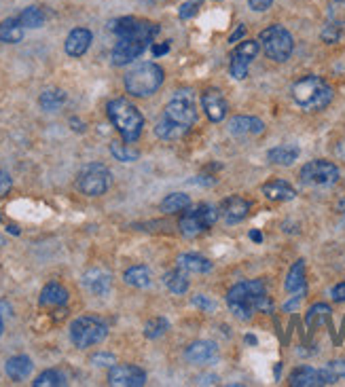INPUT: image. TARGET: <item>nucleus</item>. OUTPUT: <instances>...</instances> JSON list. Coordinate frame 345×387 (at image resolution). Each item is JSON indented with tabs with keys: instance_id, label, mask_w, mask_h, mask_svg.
Wrapping results in <instances>:
<instances>
[{
	"instance_id": "56",
	"label": "nucleus",
	"mask_w": 345,
	"mask_h": 387,
	"mask_svg": "<svg viewBox=\"0 0 345 387\" xmlns=\"http://www.w3.org/2000/svg\"><path fill=\"white\" fill-rule=\"evenodd\" d=\"M151 2H166V0H151Z\"/></svg>"
},
{
	"instance_id": "19",
	"label": "nucleus",
	"mask_w": 345,
	"mask_h": 387,
	"mask_svg": "<svg viewBox=\"0 0 345 387\" xmlns=\"http://www.w3.org/2000/svg\"><path fill=\"white\" fill-rule=\"evenodd\" d=\"M83 286L96 296H106L113 286V275L104 269H89L83 275Z\"/></svg>"
},
{
	"instance_id": "25",
	"label": "nucleus",
	"mask_w": 345,
	"mask_h": 387,
	"mask_svg": "<svg viewBox=\"0 0 345 387\" xmlns=\"http://www.w3.org/2000/svg\"><path fill=\"white\" fill-rule=\"evenodd\" d=\"M299 155H301L299 146H295V144H282V146L271 148V150L267 152V159H269L271 163H276V165L288 167V165H293V163L299 159Z\"/></svg>"
},
{
	"instance_id": "55",
	"label": "nucleus",
	"mask_w": 345,
	"mask_h": 387,
	"mask_svg": "<svg viewBox=\"0 0 345 387\" xmlns=\"http://www.w3.org/2000/svg\"><path fill=\"white\" fill-rule=\"evenodd\" d=\"M2 330H4V324H2V318H0V337H2Z\"/></svg>"
},
{
	"instance_id": "26",
	"label": "nucleus",
	"mask_w": 345,
	"mask_h": 387,
	"mask_svg": "<svg viewBox=\"0 0 345 387\" xmlns=\"http://www.w3.org/2000/svg\"><path fill=\"white\" fill-rule=\"evenodd\" d=\"M284 288H286V292H290V294H299V292L305 290V260H303V258L297 260V262L290 267V271H288V275H286V281H284Z\"/></svg>"
},
{
	"instance_id": "38",
	"label": "nucleus",
	"mask_w": 345,
	"mask_h": 387,
	"mask_svg": "<svg viewBox=\"0 0 345 387\" xmlns=\"http://www.w3.org/2000/svg\"><path fill=\"white\" fill-rule=\"evenodd\" d=\"M329 21L345 26V0H333L329 4Z\"/></svg>"
},
{
	"instance_id": "36",
	"label": "nucleus",
	"mask_w": 345,
	"mask_h": 387,
	"mask_svg": "<svg viewBox=\"0 0 345 387\" xmlns=\"http://www.w3.org/2000/svg\"><path fill=\"white\" fill-rule=\"evenodd\" d=\"M170 328L166 318H153L145 324V337L147 339H159L162 335H166V330Z\"/></svg>"
},
{
	"instance_id": "44",
	"label": "nucleus",
	"mask_w": 345,
	"mask_h": 387,
	"mask_svg": "<svg viewBox=\"0 0 345 387\" xmlns=\"http://www.w3.org/2000/svg\"><path fill=\"white\" fill-rule=\"evenodd\" d=\"M11 186H13L11 176H9L6 172H2V169H0V197H4V195L11 191Z\"/></svg>"
},
{
	"instance_id": "29",
	"label": "nucleus",
	"mask_w": 345,
	"mask_h": 387,
	"mask_svg": "<svg viewBox=\"0 0 345 387\" xmlns=\"http://www.w3.org/2000/svg\"><path fill=\"white\" fill-rule=\"evenodd\" d=\"M164 284L168 286V290L174 292V294H184L186 290H188V271H184V269H172V271H168L166 275H164Z\"/></svg>"
},
{
	"instance_id": "43",
	"label": "nucleus",
	"mask_w": 345,
	"mask_h": 387,
	"mask_svg": "<svg viewBox=\"0 0 345 387\" xmlns=\"http://www.w3.org/2000/svg\"><path fill=\"white\" fill-rule=\"evenodd\" d=\"M327 369L337 377V379H345V360H333L327 364Z\"/></svg>"
},
{
	"instance_id": "7",
	"label": "nucleus",
	"mask_w": 345,
	"mask_h": 387,
	"mask_svg": "<svg viewBox=\"0 0 345 387\" xmlns=\"http://www.w3.org/2000/svg\"><path fill=\"white\" fill-rule=\"evenodd\" d=\"M220 216V210L212 203H201L195 210H184V214L180 216L178 229L184 237H197L201 233H205L208 229H212L216 225Z\"/></svg>"
},
{
	"instance_id": "11",
	"label": "nucleus",
	"mask_w": 345,
	"mask_h": 387,
	"mask_svg": "<svg viewBox=\"0 0 345 387\" xmlns=\"http://www.w3.org/2000/svg\"><path fill=\"white\" fill-rule=\"evenodd\" d=\"M339 180V167L333 161L316 159L301 167V182L307 186H331Z\"/></svg>"
},
{
	"instance_id": "14",
	"label": "nucleus",
	"mask_w": 345,
	"mask_h": 387,
	"mask_svg": "<svg viewBox=\"0 0 345 387\" xmlns=\"http://www.w3.org/2000/svg\"><path fill=\"white\" fill-rule=\"evenodd\" d=\"M108 383L115 387H142L147 383V373L134 364H115L108 371Z\"/></svg>"
},
{
	"instance_id": "9",
	"label": "nucleus",
	"mask_w": 345,
	"mask_h": 387,
	"mask_svg": "<svg viewBox=\"0 0 345 387\" xmlns=\"http://www.w3.org/2000/svg\"><path fill=\"white\" fill-rule=\"evenodd\" d=\"M111 182H113V174L102 163H87L85 167H81L77 176V186L87 197L104 195L111 189Z\"/></svg>"
},
{
	"instance_id": "54",
	"label": "nucleus",
	"mask_w": 345,
	"mask_h": 387,
	"mask_svg": "<svg viewBox=\"0 0 345 387\" xmlns=\"http://www.w3.org/2000/svg\"><path fill=\"white\" fill-rule=\"evenodd\" d=\"M337 210H339L341 214H345V199H341V201L337 203Z\"/></svg>"
},
{
	"instance_id": "41",
	"label": "nucleus",
	"mask_w": 345,
	"mask_h": 387,
	"mask_svg": "<svg viewBox=\"0 0 345 387\" xmlns=\"http://www.w3.org/2000/svg\"><path fill=\"white\" fill-rule=\"evenodd\" d=\"M197 309H201V311H205V313H210V311H214L216 309V303L214 301H210L208 296H203V294H197V296H193V301H191Z\"/></svg>"
},
{
	"instance_id": "2",
	"label": "nucleus",
	"mask_w": 345,
	"mask_h": 387,
	"mask_svg": "<svg viewBox=\"0 0 345 387\" xmlns=\"http://www.w3.org/2000/svg\"><path fill=\"white\" fill-rule=\"evenodd\" d=\"M227 305H229L231 313L242 322L250 320L254 315V311L271 313V309H273V303L267 296L265 281H261V279H248V281L235 284L227 292Z\"/></svg>"
},
{
	"instance_id": "1",
	"label": "nucleus",
	"mask_w": 345,
	"mask_h": 387,
	"mask_svg": "<svg viewBox=\"0 0 345 387\" xmlns=\"http://www.w3.org/2000/svg\"><path fill=\"white\" fill-rule=\"evenodd\" d=\"M197 117L199 115H197L193 94L188 89L176 91L172 102L166 106L162 119L155 125V133L162 140H180L197 123Z\"/></svg>"
},
{
	"instance_id": "28",
	"label": "nucleus",
	"mask_w": 345,
	"mask_h": 387,
	"mask_svg": "<svg viewBox=\"0 0 345 387\" xmlns=\"http://www.w3.org/2000/svg\"><path fill=\"white\" fill-rule=\"evenodd\" d=\"M178 267L188 273H210L212 271V262L201 254H180Z\"/></svg>"
},
{
	"instance_id": "46",
	"label": "nucleus",
	"mask_w": 345,
	"mask_h": 387,
	"mask_svg": "<svg viewBox=\"0 0 345 387\" xmlns=\"http://www.w3.org/2000/svg\"><path fill=\"white\" fill-rule=\"evenodd\" d=\"M331 296H333L335 303H345V281H339L337 286H333Z\"/></svg>"
},
{
	"instance_id": "27",
	"label": "nucleus",
	"mask_w": 345,
	"mask_h": 387,
	"mask_svg": "<svg viewBox=\"0 0 345 387\" xmlns=\"http://www.w3.org/2000/svg\"><path fill=\"white\" fill-rule=\"evenodd\" d=\"M21 38H23V26L19 23L17 17H9V19L0 21V43L15 45Z\"/></svg>"
},
{
	"instance_id": "21",
	"label": "nucleus",
	"mask_w": 345,
	"mask_h": 387,
	"mask_svg": "<svg viewBox=\"0 0 345 387\" xmlns=\"http://www.w3.org/2000/svg\"><path fill=\"white\" fill-rule=\"evenodd\" d=\"M229 131L233 135H261L265 131V123L256 117H233L229 123Z\"/></svg>"
},
{
	"instance_id": "51",
	"label": "nucleus",
	"mask_w": 345,
	"mask_h": 387,
	"mask_svg": "<svg viewBox=\"0 0 345 387\" xmlns=\"http://www.w3.org/2000/svg\"><path fill=\"white\" fill-rule=\"evenodd\" d=\"M250 240H252V242H256V244H261V242H263L261 231H256V229H254V231H250Z\"/></svg>"
},
{
	"instance_id": "49",
	"label": "nucleus",
	"mask_w": 345,
	"mask_h": 387,
	"mask_svg": "<svg viewBox=\"0 0 345 387\" xmlns=\"http://www.w3.org/2000/svg\"><path fill=\"white\" fill-rule=\"evenodd\" d=\"M244 32H246V30H244V26H239V28H237V32H235V34H231L229 43H235L237 38H242V36H244Z\"/></svg>"
},
{
	"instance_id": "17",
	"label": "nucleus",
	"mask_w": 345,
	"mask_h": 387,
	"mask_svg": "<svg viewBox=\"0 0 345 387\" xmlns=\"http://www.w3.org/2000/svg\"><path fill=\"white\" fill-rule=\"evenodd\" d=\"M184 358H186L188 364L203 366V364H210V362H214L218 358V347L212 341H195V343H191L186 347Z\"/></svg>"
},
{
	"instance_id": "40",
	"label": "nucleus",
	"mask_w": 345,
	"mask_h": 387,
	"mask_svg": "<svg viewBox=\"0 0 345 387\" xmlns=\"http://www.w3.org/2000/svg\"><path fill=\"white\" fill-rule=\"evenodd\" d=\"M201 2H203V0H186L184 4H180L178 17H180V19H191V17H195V15L199 13Z\"/></svg>"
},
{
	"instance_id": "18",
	"label": "nucleus",
	"mask_w": 345,
	"mask_h": 387,
	"mask_svg": "<svg viewBox=\"0 0 345 387\" xmlns=\"http://www.w3.org/2000/svg\"><path fill=\"white\" fill-rule=\"evenodd\" d=\"M250 214V201H246L244 197H227L222 203H220V216L225 218L227 225H237L242 223L246 216Z\"/></svg>"
},
{
	"instance_id": "5",
	"label": "nucleus",
	"mask_w": 345,
	"mask_h": 387,
	"mask_svg": "<svg viewBox=\"0 0 345 387\" xmlns=\"http://www.w3.org/2000/svg\"><path fill=\"white\" fill-rule=\"evenodd\" d=\"M166 81V72L162 66L153 64V62H145V64H138L136 68H132L125 79H123V85H125V91L130 96H136V98H149L153 94L159 91V87L164 85Z\"/></svg>"
},
{
	"instance_id": "33",
	"label": "nucleus",
	"mask_w": 345,
	"mask_h": 387,
	"mask_svg": "<svg viewBox=\"0 0 345 387\" xmlns=\"http://www.w3.org/2000/svg\"><path fill=\"white\" fill-rule=\"evenodd\" d=\"M17 19H19V23L23 26V28H32V30H36V28H40V26H45V11L40 9V6H28V9H23L19 15H17Z\"/></svg>"
},
{
	"instance_id": "57",
	"label": "nucleus",
	"mask_w": 345,
	"mask_h": 387,
	"mask_svg": "<svg viewBox=\"0 0 345 387\" xmlns=\"http://www.w3.org/2000/svg\"><path fill=\"white\" fill-rule=\"evenodd\" d=\"M341 225H344V229H345V214H344V223H341Z\"/></svg>"
},
{
	"instance_id": "53",
	"label": "nucleus",
	"mask_w": 345,
	"mask_h": 387,
	"mask_svg": "<svg viewBox=\"0 0 345 387\" xmlns=\"http://www.w3.org/2000/svg\"><path fill=\"white\" fill-rule=\"evenodd\" d=\"M9 233H13V235H19V229H17L15 225H9Z\"/></svg>"
},
{
	"instance_id": "39",
	"label": "nucleus",
	"mask_w": 345,
	"mask_h": 387,
	"mask_svg": "<svg viewBox=\"0 0 345 387\" xmlns=\"http://www.w3.org/2000/svg\"><path fill=\"white\" fill-rule=\"evenodd\" d=\"M331 313V307L329 305H314L310 311H307V326H314V324H318V320H322V318H327Z\"/></svg>"
},
{
	"instance_id": "4",
	"label": "nucleus",
	"mask_w": 345,
	"mask_h": 387,
	"mask_svg": "<svg viewBox=\"0 0 345 387\" xmlns=\"http://www.w3.org/2000/svg\"><path fill=\"white\" fill-rule=\"evenodd\" d=\"M106 115L125 142H136L140 138L145 128V117L130 100L125 98L111 100L106 106Z\"/></svg>"
},
{
	"instance_id": "47",
	"label": "nucleus",
	"mask_w": 345,
	"mask_h": 387,
	"mask_svg": "<svg viewBox=\"0 0 345 387\" xmlns=\"http://www.w3.org/2000/svg\"><path fill=\"white\" fill-rule=\"evenodd\" d=\"M151 51H153V55H155V57H162V55H166V53L170 51V43H164V45H153V47H151Z\"/></svg>"
},
{
	"instance_id": "48",
	"label": "nucleus",
	"mask_w": 345,
	"mask_h": 387,
	"mask_svg": "<svg viewBox=\"0 0 345 387\" xmlns=\"http://www.w3.org/2000/svg\"><path fill=\"white\" fill-rule=\"evenodd\" d=\"M197 383L199 386H216L218 383V377L216 375H203V377L197 379Z\"/></svg>"
},
{
	"instance_id": "3",
	"label": "nucleus",
	"mask_w": 345,
	"mask_h": 387,
	"mask_svg": "<svg viewBox=\"0 0 345 387\" xmlns=\"http://www.w3.org/2000/svg\"><path fill=\"white\" fill-rule=\"evenodd\" d=\"M293 100L299 108L307 111V113H320L324 111L331 102H333V87L316 74H307L299 81H295L293 89Z\"/></svg>"
},
{
	"instance_id": "37",
	"label": "nucleus",
	"mask_w": 345,
	"mask_h": 387,
	"mask_svg": "<svg viewBox=\"0 0 345 387\" xmlns=\"http://www.w3.org/2000/svg\"><path fill=\"white\" fill-rule=\"evenodd\" d=\"M322 40L327 43V45H335V43H339L341 40V36H344V26H339V23H333V21H329L327 26H324V30H322Z\"/></svg>"
},
{
	"instance_id": "24",
	"label": "nucleus",
	"mask_w": 345,
	"mask_h": 387,
	"mask_svg": "<svg viewBox=\"0 0 345 387\" xmlns=\"http://www.w3.org/2000/svg\"><path fill=\"white\" fill-rule=\"evenodd\" d=\"M6 375L11 377V381H23V379H28L30 377V373H32V369H34V364H32V360L28 358V356H13V358H9L6 360Z\"/></svg>"
},
{
	"instance_id": "32",
	"label": "nucleus",
	"mask_w": 345,
	"mask_h": 387,
	"mask_svg": "<svg viewBox=\"0 0 345 387\" xmlns=\"http://www.w3.org/2000/svg\"><path fill=\"white\" fill-rule=\"evenodd\" d=\"M191 208V197L184 193H172L162 201V212L166 214H180Z\"/></svg>"
},
{
	"instance_id": "12",
	"label": "nucleus",
	"mask_w": 345,
	"mask_h": 387,
	"mask_svg": "<svg viewBox=\"0 0 345 387\" xmlns=\"http://www.w3.org/2000/svg\"><path fill=\"white\" fill-rule=\"evenodd\" d=\"M259 49H261V43H256V40H242V43L233 49L231 60H229V72H231L233 79L242 81V79L248 77L250 62L256 57Z\"/></svg>"
},
{
	"instance_id": "30",
	"label": "nucleus",
	"mask_w": 345,
	"mask_h": 387,
	"mask_svg": "<svg viewBox=\"0 0 345 387\" xmlns=\"http://www.w3.org/2000/svg\"><path fill=\"white\" fill-rule=\"evenodd\" d=\"M123 279L128 286H134V288H149L151 286V271L149 267L145 264H134L130 267L125 273H123Z\"/></svg>"
},
{
	"instance_id": "15",
	"label": "nucleus",
	"mask_w": 345,
	"mask_h": 387,
	"mask_svg": "<svg viewBox=\"0 0 345 387\" xmlns=\"http://www.w3.org/2000/svg\"><path fill=\"white\" fill-rule=\"evenodd\" d=\"M149 45H151L149 40H140V38H119V43L113 49L111 60L115 66H125V64L134 62L136 57H140Z\"/></svg>"
},
{
	"instance_id": "45",
	"label": "nucleus",
	"mask_w": 345,
	"mask_h": 387,
	"mask_svg": "<svg viewBox=\"0 0 345 387\" xmlns=\"http://www.w3.org/2000/svg\"><path fill=\"white\" fill-rule=\"evenodd\" d=\"M248 4H250V9H252V11L263 13V11H267V9H271L273 0H248Z\"/></svg>"
},
{
	"instance_id": "13",
	"label": "nucleus",
	"mask_w": 345,
	"mask_h": 387,
	"mask_svg": "<svg viewBox=\"0 0 345 387\" xmlns=\"http://www.w3.org/2000/svg\"><path fill=\"white\" fill-rule=\"evenodd\" d=\"M339 379L324 366V369H312V366H299L290 373L288 383L293 387H320L333 386Z\"/></svg>"
},
{
	"instance_id": "6",
	"label": "nucleus",
	"mask_w": 345,
	"mask_h": 387,
	"mask_svg": "<svg viewBox=\"0 0 345 387\" xmlns=\"http://www.w3.org/2000/svg\"><path fill=\"white\" fill-rule=\"evenodd\" d=\"M259 43L265 51V55L278 64L282 62H288L290 55H293V49H295V40H293V34L280 26V23H273L269 28H265L259 36Z\"/></svg>"
},
{
	"instance_id": "42",
	"label": "nucleus",
	"mask_w": 345,
	"mask_h": 387,
	"mask_svg": "<svg viewBox=\"0 0 345 387\" xmlns=\"http://www.w3.org/2000/svg\"><path fill=\"white\" fill-rule=\"evenodd\" d=\"M91 364L94 366H115V356H111V354H96L91 358Z\"/></svg>"
},
{
	"instance_id": "22",
	"label": "nucleus",
	"mask_w": 345,
	"mask_h": 387,
	"mask_svg": "<svg viewBox=\"0 0 345 387\" xmlns=\"http://www.w3.org/2000/svg\"><path fill=\"white\" fill-rule=\"evenodd\" d=\"M263 195L269 201H293L297 197V191L286 180H271L263 184Z\"/></svg>"
},
{
	"instance_id": "52",
	"label": "nucleus",
	"mask_w": 345,
	"mask_h": 387,
	"mask_svg": "<svg viewBox=\"0 0 345 387\" xmlns=\"http://www.w3.org/2000/svg\"><path fill=\"white\" fill-rule=\"evenodd\" d=\"M246 343H250V345H256V337H254V335H246Z\"/></svg>"
},
{
	"instance_id": "16",
	"label": "nucleus",
	"mask_w": 345,
	"mask_h": 387,
	"mask_svg": "<svg viewBox=\"0 0 345 387\" xmlns=\"http://www.w3.org/2000/svg\"><path fill=\"white\" fill-rule=\"evenodd\" d=\"M201 108L205 111L208 119L214 121V123H220L227 117V113H229L227 98L222 96L220 89H205L201 94Z\"/></svg>"
},
{
	"instance_id": "50",
	"label": "nucleus",
	"mask_w": 345,
	"mask_h": 387,
	"mask_svg": "<svg viewBox=\"0 0 345 387\" xmlns=\"http://www.w3.org/2000/svg\"><path fill=\"white\" fill-rule=\"evenodd\" d=\"M299 301H301V296H295V298H293L290 303H286V305H284V309H286V311H293V309H295V307L299 305Z\"/></svg>"
},
{
	"instance_id": "31",
	"label": "nucleus",
	"mask_w": 345,
	"mask_h": 387,
	"mask_svg": "<svg viewBox=\"0 0 345 387\" xmlns=\"http://www.w3.org/2000/svg\"><path fill=\"white\" fill-rule=\"evenodd\" d=\"M38 104L43 111L47 113H53L57 108H62L66 104V94L62 89H45L38 98Z\"/></svg>"
},
{
	"instance_id": "10",
	"label": "nucleus",
	"mask_w": 345,
	"mask_h": 387,
	"mask_svg": "<svg viewBox=\"0 0 345 387\" xmlns=\"http://www.w3.org/2000/svg\"><path fill=\"white\" fill-rule=\"evenodd\" d=\"M108 30L117 38H140V40H153L159 34V26L149 19L138 17H117L108 23Z\"/></svg>"
},
{
	"instance_id": "8",
	"label": "nucleus",
	"mask_w": 345,
	"mask_h": 387,
	"mask_svg": "<svg viewBox=\"0 0 345 387\" xmlns=\"http://www.w3.org/2000/svg\"><path fill=\"white\" fill-rule=\"evenodd\" d=\"M106 335H108V326L100 318H94V315L77 318L70 324V341L79 349H87V347L102 343L106 339Z\"/></svg>"
},
{
	"instance_id": "23",
	"label": "nucleus",
	"mask_w": 345,
	"mask_h": 387,
	"mask_svg": "<svg viewBox=\"0 0 345 387\" xmlns=\"http://www.w3.org/2000/svg\"><path fill=\"white\" fill-rule=\"evenodd\" d=\"M38 303H40V307H60V305H66L68 303V290L62 284L51 281V284H47L43 288Z\"/></svg>"
},
{
	"instance_id": "34",
	"label": "nucleus",
	"mask_w": 345,
	"mask_h": 387,
	"mask_svg": "<svg viewBox=\"0 0 345 387\" xmlns=\"http://www.w3.org/2000/svg\"><path fill=\"white\" fill-rule=\"evenodd\" d=\"M111 155L117 161H121V163H134L140 157V152L136 148H132L130 142L125 144V142H119V140H113L111 142Z\"/></svg>"
},
{
	"instance_id": "35",
	"label": "nucleus",
	"mask_w": 345,
	"mask_h": 387,
	"mask_svg": "<svg viewBox=\"0 0 345 387\" xmlns=\"http://www.w3.org/2000/svg\"><path fill=\"white\" fill-rule=\"evenodd\" d=\"M34 387H62L66 386V377L60 371H45L36 377V381H32Z\"/></svg>"
},
{
	"instance_id": "20",
	"label": "nucleus",
	"mask_w": 345,
	"mask_h": 387,
	"mask_svg": "<svg viewBox=\"0 0 345 387\" xmlns=\"http://www.w3.org/2000/svg\"><path fill=\"white\" fill-rule=\"evenodd\" d=\"M94 36L87 28H74L68 36H66V43H64V49L70 57H81L87 53L89 45H91Z\"/></svg>"
}]
</instances>
